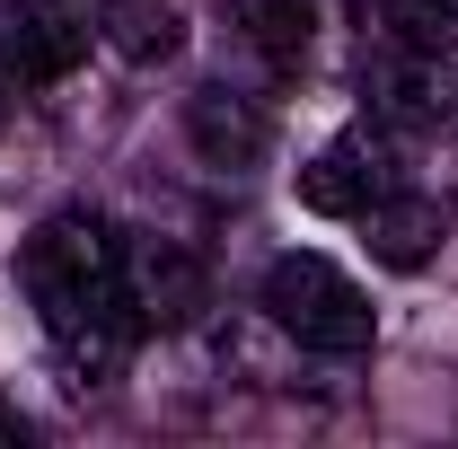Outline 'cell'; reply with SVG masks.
<instances>
[{"label":"cell","mask_w":458,"mask_h":449,"mask_svg":"<svg viewBox=\"0 0 458 449\" xmlns=\"http://www.w3.org/2000/svg\"><path fill=\"white\" fill-rule=\"evenodd\" d=\"M123 291H132L141 335H176V326H194V318L212 309L203 256L176 247V238H123Z\"/></svg>","instance_id":"4"},{"label":"cell","mask_w":458,"mask_h":449,"mask_svg":"<svg viewBox=\"0 0 458 449\" xmlns=\"http://www.w3.org/2000/svg\"><path fill=\"white\" fill-rule=\"evenodd\" d=\"M256 309H265L300 352H335V361H344V352H370V335H379V318H370L361 282L344 274L335 256H318V247L274 256L265 282H256Z\"/></svg>","instance_id":"2"},{"label":"cell","mask_w":458,"mask_h":449,"mask_svg":"<svg viewBox=\"0 0 458 449\" xmlns=\"http://www.w3.org/2000/svg\"><path fill=\"white\" fill-rule=\"evenodd\" d=\"M98 45L132 71H159L185 45V18H176V0H98Z\"/></svg>","instance_id":"8"},{"label":"cell","mask_w":458,"mask_h":449,"mask_svg":"<svg viewBox=\"0 0 458 449\" xmlns=\"http://www.w3.org/2000/svg\"><path fill=\"white\" fill-rule=\"evenodd\" d=\"M18 291L36 300L62 370L80 388H106L114 370H123L141 318H132V291H123V238H114V221L98 203H62V212H45V221L27 229Z\"/></svg>","instance_id":"1"},{"label":"cell","mask_w":458,"mask_h":449,"mask_svg":"<svg viewBox=\"0 0 458 449\" xmlns=\"http://www.w3.org/2000/svg\"><path fill=\"white\" fill-rule=\"evenodd\" d=\"M9 441H27V414H9V405H0V449Z\"/></svg>","instance_id":"11"},{"label":"cell","mask_w":458,"mask_h":449,"mask_svg":"<svg viewBox=\"0 0 458 449\" xmlns=\"http://www.w3.org/2000/svg\"><path fill=\"white\" fill-rule=\"evenodd\" d=\"M98 36V9L89 0H0V71L18 89H45L71 62L89 54Z\"/></svg>","instance_id":"3"},{"label":"cell","mask_w":458,"mask_h":449,"mask_svg":"<svg viewBox=\"0 0 458 449\" xmlns=\"http://www.w3.org/2000/svg\"><path fill=\"white\" fill-rule=\"evenodd\" d=\"M185 141L203 150V168H256L265 159V141H274V123H265V106L256 97H238V89H221V80H203L194 97H185Z\"/></svg>","instance_id":"7"},{"label":"cell","mask_w":458,"mask_h":449,"mask_svg":"<svg viewBox=\"0 0 458 449\" xmlns=\"http://www.w3.org/2000/svg\"><path fill=\"white\" fill-rule=\"evenodd\" d=\"M361 229H370V256L379 265H397V274H414V265H432V247H441V203H423V194H379L370 212H361Z\"/></svg>","instance_id":"9"},{"label":"cell","mask_w":458,"mask_h":449,"mask_svg":"<svg viewBox=\"0 0 458 449\" xmlns=\"http://www.w3.org/2000/svg\"><path fill=\"white\" fill-rule=\"evenodd\" d=\"M229 18H238V36L256 45V54L291 71V62L309 54V27H318V0H229Z\"/></svg>","instance_id":"10"},{"label":"cell","mask_w":458,"mask_h":449,"mask_svg":"<svg viewBox=\"0 0 458 449\" xmlns=\"http://www.w3.org/2000/svg\"><path fill=\"white\" fill-rule=\"evenodd\" d=\"M370 114L397 123V132H441V123H458V62L441 45L397 36L379 54V71H370Z\"/></svg>","instance_id":"5"},{"label":"cell","mask_w":458,"mask_h":449,"mask_svg":"<svg viewBox=\"0 0 458 449\" xmlns=\"http://www.w3.org/2000/svg\"><path fill=\"white\" fill-rule=\"evenodd\" d=\"M405 176L388 168V141L379 132H335L309 168H300V203L318 212V221H361L379 194H397Z\"/></svg>","instance_id":"6"}]
</instances>
